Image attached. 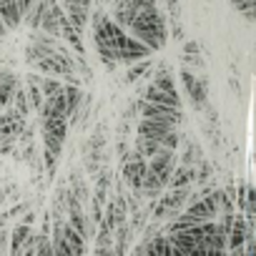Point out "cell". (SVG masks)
<instances>
[{
	"label": "cell",
	"instance_id": "obj_7",
	"mask_svg": "<svg viewBox=\"0 0 256 256\" xmlns=\"http://www.w3.org/2000/svg\"><path fill=\"white\" fill-rule=\"evenodd\" d=\"M63 96H66V120H68V126H76L86 93L80 90L78 83H70V86H63Z\"/></svg>",
	"mask_w": 256,
	"mask_h": 256
},
{
	"label": "cell",
	"instance_id": "obj_14",
	"mask_svg": "<svg viewBox=\"0 0 256 256\" xmlns=\"http://www.w3.org/2000/svg\"><path fill=\"white\" fill-rule=\"evenodd\" d=\"M30 231H33L30 224H26V221L18 224V226L13 228V234H10V248H8V251H10V254H20V246H23V241L30 236Z\"/></svg>",
	"mask_w": 256,
	"mask_h": 256
},
{
	"label": "cell",
	"instance_id": "obj_13",
	"mask_svg": "<svg viewBox=\"0 0 256 256\" xmlns=\"http://www.w3.org/2000/svg\"><path fill=\"white\" fill-rule=\"evenodd\" d=\"M138 254H176V248L168 236H156V238L151 236V241L146 246H141Z\"/></svg>",
	"mask_w": 256,
	"mask_h": 256
},
{
	"label": "cell",
	"instance_id": "obj_6",
	"mask_svg": "<svg viewBox=\"0 0 256 256\" xmlns=\"http://www.w3.org/2000/svg\"><path fill=\"white\" fill-rule=\"evenodd\" d=\"M181 83H184V88H186V93H188L194 108H204V106H206V80L198 78L194 70L184 68V70H181Z\"/></svg>",
	"mask_w": 256,
	"mask_h": 256
},
{
	"label": "cell",
	"instance_id": "obj_15",
	"mask_svg": "<svg viewBox=\"0 0 256 256\" xmlns=\"http://www.w3.org/2000/svg\"><path fill=\"white\" fill-rule=\"evenodd\" d=\"M161 148V144L158 141H154V138H146V136H138L136 134V141H134V151H138L144 158H148V156H154L156 151Z\"/></svg>",
	"mask_w": 256,
	"mask_h": 256
},
{
	"label": "cell",
	"instance_id": "obj_4",
	"mask_svg": "<svg viewBox=\"0 0 256 256\" xmlns=\"http://www.w3.org/2000/svg\"><path fill=\"white\" fill-rule=\"evenodd\" d=\"M40 131H43V146L60 156L63 151V144H66V134H68V120L66 116H48V118H40Z\"/></svg>",
	"mask_w": 256,
	"mask_h": 256
},
{
	"label": "cell",
	"instance_id": "obj_12",
	"mask_svg": "<svg viewBox=\"0 0 256 256\" xmlns=\"http://www.w3.org/2000/svg\"><path fill=\"white\" fill-rule=\"evenodd\" d=\"M8 106L16 110V116L28 118V113H30V103H28V93H26V88H23V83H20V80L16 83V88H13V96H10V103H8Z\"/></svg>",
	"mask_w": 256,
	"mask_h": 256
},
{
	"label": "cell",
	"instance_id": "obj_17",
	"mask_svg": "<svg viewBox=\"0 0 256 256\" xmlns=\"http://www.w3.org/2000/svg\"><path fill=\"white\" fill-rule=\"evenodd\" d=\"M63 90V83L58 80V76L53 78V76H46V78H40V93H43V98L46 96H53V93H60Z\"/></svg>",
	"mask_w": 256,
	"mask_h": 256
},
{
	"label": "cell",
	"instance_id": "obj_9",
	"mask_svg": "<svg viewBox=\"0 0 256 256\" xmlns=\"http://www.w3.org/2000/svg\"><path fill=\"white\" fill-rule=\"evenodd\" d=\"M63 244H66L68 254H76V256L86 254V236L80 231H76L68 221H63Z\"/></svg>",
	"mask_w": 256,
	"mask_h": 256
},
{
	"label": "cell",
	"instance_id": "obj_8",
	"mask_svg": "<svg viewBox=\"0 0 256 256\" xmlns=\"http://www.w3.org/2000/svg\"><path fill=\"white\" fill-rule=\"evenodd\" d=\"M174 131L168 123H161V120H154V118H141L138 126H136V134L138 136H146V138H154V141H164V136Z\"/></svg>",
	"mask_w": 256,
	"mask_h": 256
},
{
	"label": "cell",
	"instance_id": "obj_18",
	"mask_svg": "<svg viewBox=\"0 0 256 256\" xmlns=\"http://www.w3.org/2000/svg\"><path fill=\"white\" fill-rule=\"evenodd\" d=\"M8 33V28H6V23H3V18H0V38H3Z\"/></svg>",
	"mask_w": 256,
	"mask_h": 256
},
{
	"label": "cell",
	"instance_id": "obj_1",
	"mask_svg": "<svg viewBox=\"0 0 256 256\" xmlns=\"http://www.w3.org/2000/svg\"><path fill=\"white\" fill-rule=\"evenodd\" d=\"M126 33L134 36V38L141 40V43H146L154 53H156V50H164V46H166V40H168V30H166V18H164L161 10H158V3L144 6V8L134 16V20L128 23Z\"/></svg>",
	"mask_w": 256,
	"mask_h": 256
},
{
	"label": "cell",
	"instance_id": "obj_19",
	"mask_svg": "<svg viewBox=\"0 0 256 256\" xmlns=\"http://www.w3.org/2000/svg\"><path fill=\"white\" fill-rule=\"evenodd\" d=\"M0 110H3V106H0Z\"/></svg>",
	"mask_w": 256,
	"mask_h": 256
},
{
	"label": "cell",
	"instance_id": "obj_16",
	"mask_svg": "<svg viewBox=\"0 0 256 256\" xmlns=\"http://www.w3.org/2000/svg\"><path fill=\"white\" fill-rule=\"evenodd\" d=\"M146 73H151V60H148V58L136 60V63H131V68H128V73H126V83H136V80L144 78Z\"/></svg>",
	"mask_w": 256,
	"mask_h": 256
},
{
	"label": "cell",
	"instance_id": "obj_3",
	"mask_svg": "<svg viewBox=\"0 0 256 256\" xmlns=\"http://www.w3.org/2000/svg\"><path fill=\"white\" fill-rule=\"evenodd\" d=\"M194 186H181V188H168L166 194L161 191L154 204V216L156 218H174L176 214H181V208L188 204V196H191Z\"/></svg>",
	"mask_w": 256,
	"mask_h": 256
},
{
	"label": "cell",
	"instance_id": "obj_5",
	"mask_svg": "<svg viewBox=\"0 0 256 256\" xmlns=\"http://www.w3.org/2000/svg\"><path fill=\"white\" fill-rule=\"evenodd\" d=\"M120 174H123V181L131 186L134 191L141 188V181H144V174H146V158L138 154V151H128L123 158H120Z\"/></svg>",
	"mask_w": 256,
	"mask_h": 256
},
{
	"label": "cell",
	"instance_id": "obj_11",
	"mask_svg": "<svg viewBox=\"0 0 256 256\" xmlns=\"http://www.w3.org/2000/svg\"><path fill=\"white\" fill-rule=\"evenodd\" d=\"M0 18H3L8 30H13V28H18L23 23V13H20L16 0H6V3H0Z\"/></svg>",
	"mask_w": 256,
	"mask_h": 256
},
{
	"label": "cell",
	"instance_id": "obj_10",
	"mask_svg": "<svg viewBox=\"0 0 256 256\" xmlns=\"http://www.w3.org/2000/svg\"><path fill=\"white\" fill-rule=\"evenodd\" d=\"M144 100H151V103H164V106H174V108H181V98L176 90H164V88H156L154 83L146 88V96Z\"/></svg>",
	"mask_w": 256,
	"mask_h": 256
},
{
	"label": "cell",
	"instance_id": "obj_2",
	"mask_svg": "<svg viewBox=\"0 0 256 256\" xmlns=\"http://www.w3.org/2000/svg\"><path fill=\"white\" fill-rule=\"evenodd\" d=\"M174 166H176V148L161 146L154 156L146 158V174H144L138 194H144L148 198H156L161 191H166Z\"/></svg>",
	"mask_w": 256,
	"mask_h": 256
}]
</instances>
